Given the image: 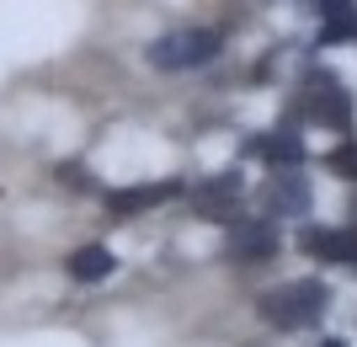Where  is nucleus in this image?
<instances>
[{
  "instance_id": "f257e3e1",
  "label": "nucleus",
  "mask_w": 357,
  "mask_h": 347,
  "mask_svg": "<svg viewBox=\"0 0 357 347\" xmlns=\"http://www.w3.org/2000/svg\"><path fill=\"white\" fill-rule=\"evenodd\" d=\"M331 310V288L320 278H294V283H278L272 294H261V316L278 326V332H304Z\"/></svg>"
},
{
  "instance_id": "f03ea898",
  "label": "nucleus",
  "mask_w": 357,
  "mask_h": 347,
  "mask_svg": "<svg viewBox=\"0 0 357 347\" xmlns=\"http://www.w3.org/2000/svg\"><path fill=\"white\" fill-rule=\"evenodd\" d=\"M219 48L224 38L213 27H181V32H165L160 43H149V64L155 70H192V64H208Z\"/></svg>"
},
{
  "instance_id": "7ed1b4c3",
  "label": "nucleus",
  "mask_w": 357,
  "mask_h": 347,
  "mask_svg": "<svg viewBox=\"0 0 357 347\" xmlns=\"http://www.w3.org/2000/svg\"><path fill=\"white\" fill-rule=\"evenodd\" d=\"M304 112H310L320 128H336V134L352 128V96H347V86L336 75H326V70H310V80H304Z\"/></svg>"
},
{
  "instance_id": "20e7f679",
  "label": "nucleus",
  "mask_w": 357,
  "mask_h": 347,
  "mask_svg": "<svg viewBox=\"0 0 357 347\" xmlns=\"http://www.w3.org/2000/svg\"><path fill=\"white\" fill-rule=\"evenodd\" d=\"M240 193H245V182H240L235 171H219V177H208L203 187H192V209L203 214V219H219V225H229V219H235Z\"/></svg>"
},
{
  "instance_id": "39448f33",
  "label": "nucleus",
  "mask_w": 357,
  "mask_h": 347,
  "mask_svg": "<svg viewBox=\"0 0 357 347\" xmlns=\"http://www.w3.org/2000/svg\"><path fill=\"white\" fill-rule=\"evenodd\" d=\"M278 225L272 219H240L229 235V262H272L278 257Z\"/></svg>"
},
{
  "instance_id": "423d86ee",
  "label": "nucleus",
  "mask_w": 357,
  "mask_h": 347,
  "mask_svg": "<svg viewBox=\"0 0 357 347\" xmlns=\"http://www.w3.org/2000/svg\"><path fill=\"white\" fill-rule=\"evenodd\" d=\"M176 193H181V182H176V177H165V182H139V187H118V193H107V214L134 219V214L155 209V203H171Z\"/></svg>"
},
{
  "instance_id": "0eeeda50",
  "label": "nucleus",
  "mask_w": 357,
  "mask_h": 347,
  "mask_svg": "<svg viewBox=\"0 0 357 347\" xmlns=\"http://www.w3.org/2000/svg\"><path fill=\"white\" fill-rule=\"evenodd\" d=\"M304 251L320 257V262L357 267V225L352 230H320V225H310V230H304Z\"/></svg>"
},
{
  "instance_id": "6e6552de",
  "label": "nucleus",
  "mask_w": 357,
  "mask_h": 347,
  "mask_svg": "<svg viewBox=\"0 0 357 347\" xmlns=\"http://www.w3.org/2000/svg\"><path fill=\"white\" fill-rule=\"evenodd\" d=\"M261 161H272V166H283V171H294V166H304V139L294 134V128H272V134H261L251 145Z\"/></svg>"
},
{
  "instance_id": "1a4fd4ad",
  "label": "nucleus",
  "mask_w": 357,
  "mask_h": 347,
  "mask_svg": "<svg viewBox=\"0 0 357 347\" xmlns=\"http://www.w3.org/2000/svg\"><path fill=\"white\" fill-rule=\"evenodd\" d=\"M267 209L283 219V214H304L310 209V187H304V177H294V171H283V177L267 182Z\"/></svg>"
},
{
  "instance_id": "9d476101",
  "label": "nucleus",
  "mask_w": 357,
  "mask_h": 347,
  "mask_svg": "<svg viewBox=\"0 0 357 347\" xmlns=\"http://www.w3.org/2000/svg\"><path fill=\"white\" fill-rule=\"evenodd\" d=\"M118 267V257L107 251V246H80L70 257V278L75 283H96V278H107V272Z\"/></svg>"
},
{
  "instance_id": "9b49d317",
  "label": "nucleus",
  "mask_w": 357,
  "mask_h": 347,
  "mask_svg": "<svg viewBox=\"0 0 357 347\" xmlns=\"http://www.w3.org/2000/svg\"><path fill=\"white\" fill-rule=\"evenodd\" d=\"M336 43H357V6L320 22V48H336Z\"/></svg>"
},
{
  "instance_id": "f8f14e48",
  "label": "nucleus",
  "mask_w": 357,
  "mask_h": 347,
  "mask_svg": "<svg viewBox=\"0 0 357 347\" xmlns=\"http://www.w3.org/2000/svg\"><path fill=\"white\" fill-rule=\"evenodd\" d=\"M326 166L336 171L342 182H357V139H347V145H336V150L326 155Z\"/></svg>"
},
{
  "instance_id": "ddd939ff",
  "label": "nucleus",
  "mask_w": 357,
  "mask_h": 347,
  "mask_svg": "<svg viewBox=\"0 0 357 347\" xmlns=\"http://www.w3.org/2000/svg\"><path fill=\"white\" fill-rule=\"evenodd\" d=\"M59 182H70V187H91V182H86V166H75V161H70V166H59Z\"/></svg>"
},
{
  "instance_id": "4468645a",
  "label": "nucleus",
  "mask_w": 357,
  "mask_h": 347,
  "mask_svg": "<svg viewBox=\"0 0 357 347\" xmlns=\"http://www.w3.org/2000/svg\"><path fill=\"white\" fill-rule=\"evenodd\" d=\"M310 6H314V11H320V16H336V11H347L352 0H310Z\"/></svg>"
},
{
  "instance_id": "2eb2a0df",
  "label": "nucleus",
  "mask_w": 357,
  "mask_h": 347,
  "mask_svg": "<svg viewBox=\"0 0 357 347\" xmlns=\"http://www.w3.org/2000/svg\"><path fill=\"white\" fill-rule=\"evenodd\" d=\"M320 347H347V342H336V337H326V342H320Z\"/></svg>"
},
{
  "instance_id": "dca6fc26",
  "label": "nucleus",
  "mask_w": 357,
  "mask_h": 347,
  "mask_svg": "<svg viewBox=\"0 0 357 347\" xmlns=\"http://www.w3.org/2000/svg\"><path fill=\"white\" fill-rule=\"evenodd\" d=\"M352 219H357V203H352Z\"/></svg>"
}]
</instances>
